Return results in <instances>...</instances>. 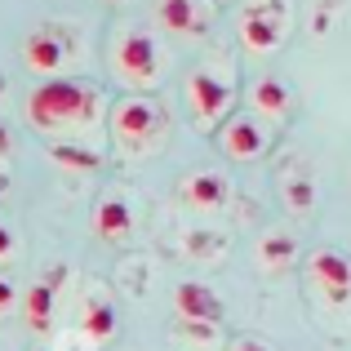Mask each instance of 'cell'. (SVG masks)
I'll return each instance as SVG.
<instances>
[{"instance_id": "cell-23", "label": "cell", "mask_w": 351, "mask_h": 351, "mask_svg": "<svg viewBox=\"0 0 351 351\" xmlns=\"http://www.w3.org/2000/svg\"><path fill=\"white\" fill-rule=\"evenodd\" d=\"M14 307H18V285L9 280V276H0V320H5Z\"/></svg>"}, {"instance_id": "cell-17", "label": "cell", "mask_w": 351, "mask_h": 351, "mask_svg": "<svg viewBox=\"0 0 351 351\" xmlns=\"http://www.w3.org/2000/svg\"><path fill=\"white\" fill-rule=\"evenodd\" d=\"M298 263V240H293V232H263V240H258V267H263V276H285L289 267Z\"/></svg>"}, {"instance_id": "cell-18", "label": "cell", "mask_w": 351, "mask_h": 351, "mask_svg": "<svg viewBox=\"0 0 351 351\" xmlns=\"http://www.w3.org/2000/svg\"><path fill=\"white\" fill-rule=\"evenodd\" d=\"M49 156L58 165H67V169H80V173H94L98 165H103L98 147H80L76 138H67V143H58V138H53V143H49Z\"/></svg>"}, {"instance_id": "cell-27", "label": "cell", "mask_w": 351, "mask_h": 351, "mask_svg": "<svg viewBox=\"0 0 351 351\" xmlns=\"http://www.w3.org/2000/svg\"><path fill=\"white\" fill-rule=\"evenodd\" d=\"M5 191H9V169L0 165V196H5Z\"/></svg>"}, {"instance_id": "cell-1", "label": "cell", "mask_w": 351, "mask_h": 351, "mask_svg": "<svg viewBox=\"0 0 351 351\" xmlns=\"http://www.w3.org/2000/svg\"><path fill=\"white\" fill-rule=\"evenodd\" d=\"M98 116H103V94L89 80L53 76L40 80L27 98V120L45 138H80L89 129H98Z\"/></svg>"}, {"instance_id": "cell-7", "label": "cell", "mask_w": 351, "mask_h": 351, "mask_svg": "<svg viewBox=\"0 0 351 351\" xmlns=\"http://www.w3.org/2000/svg\"><path fill=\"white\" fill-rule=\"evenodd\" d=\"M307 285L320 298L325 311H343L351 316V258L338 249H316L307 254Z\"/></svg>"}, {"instance_id": "cell-16", "label": "cell", "mask_w": 351, "mask_h": 351, "mask_svg": "<svg viewBox=\"0 0 351 351\" xmlns=\"http://www.w3.org/2000/svg\"><path fill=\"white\" fill-rule=\"evenodd\" d=\"M120 320H116V307L103 298V293H89L85 302H80V338H85L89 347H107L116 338Z\"/></svg>"}, {"instance_id": "cell-15", "label": "cell", "mask_w": 351, "mask_h": 351, "mask_svg": "<svg viewBox=\"0 0 351 351\" xmlns=\"http://www.w3.org/2000/svg\"><path fill=\"white\" fill-rule=\"evenodd\" d=\"M249 112L263 116L267 125H280V120H289V112H293L289 85H285L280 76H258L254 85H249Z\"/></svg>"}, {"instance_id": "cell-24", "label": "cell", "mask_w": 351, "mask_h": 351, "mask_svg": "<svg viewBox=\"0 0 351 351\" xmlns=\"http://www.w3.org/2000/svg\"><path fill=\"white\" fill-rule=\"evenodd\" d=\"M227 351H276L267 338H258V334H240V338H232V347Z\"/></svg>"}, {"instance_id": "cell-4", "label": "cell", "mask_w": 351, "mask_h": 351, "mask_svg": "<svg viewBox=\"0 0 351 351\" xmlns=\"http://www.w3.org/2000/svg\"><path fill=\"white\" fill-rule=\"evenodd\" d=\"M293 32V0H245L236 14V36L245 53L267 58L276 53Z\"/></svg>"}, {"instance_id": "cell-3", "label": "cell", "mask_w": 351, "mask_h": 351, "mask_svg": "<svg viewBox=\"0 0 351 351\" xmlns=\"http://www.w3.org/2000/svg\"><path fill=\"white\" fill-rule=\"evenodd\" d=\"M112 71L134 94H152L165 76V53L147 27H120L112 40Z\"/></svg>"}, {"instance_id": "cell-13", "label": "cell", "mask_w": 351, "mask_h": 351, "mask_svg": "<svg viewBox=\"0 0 351 351\" xmlns=\"http://www.w3.org/2000/svg\"><path fill=\"white\" fill-rule=\"evenodd\" d=\"M173 307H178V320H205V325H218L227 311L223 293L205 280H178L173 289Z\"/></svg>"}, {"instance_id": "cell-14", "label": "cell", "mask_w": 351, "mask_h": 351, "mask_svg": "<svg viewBox=\"0 0 351 351\" xmlns=\"http://www.w3.org/2000/svg\"><path fill=\"white\" fill-rule=\"evenodd\" d=\"M276 187H280V205L289 209L293 218H307L316 209V178L302 160H289L280 173H276Z\"/></svg>"}, {"instance_id": "cell-20", "label": "cell", "mask_w": 351, "mask_h": 351, "mask_svg": "<svg viewBox=\"0 0 351 351\" xmlns=\"http://www.w3.org/2000/svg\"><path fill=\"white\" fill-rule=\"evenodd\" d=\"M182 351H214L218 347V325H205V320H178L173 329Z\"/></svg>"}, {"instance_id": "cell-22", "label": "cell", "mask_w": 351, "mask_h": 351, "mask_svg": "<svg viewBox=\"0 0 351 351\" xmlns=\"http://www.w3.org/2000/svg\"><path fill=\"white\" fill-rule=\"evenodd\" d=\"M125 289H129V293H138V298L147 293V263H143V258H138V267H134V263H125Z\"/></svg>"}, {"instance_id": "cell-9", "label": "cell", "mask_w": 351, "mask_h": 351, "mask_svg": "<svg viewBox=\"0 0 351 351\" xmlns=\"http://www.w3.org/2000/svg\"><path fill=\"white\" fill-rule=\"evenodd\" d=\"M218 143L232 160H263L267 147H271V125L254 112H240L218 129Z\"/></svg>"}, {"instance_id": "cell-6", "label": "cell", "mask_w": 351, "mask_h": 351, "mask_svg": "<svg viewBox=\"0 0 351 351\" xmlns=\"http://www.w3.org/2000/svg\"><path fill=\"white\" fill-rule=\"evenodd\" d=\"M76 58H80V45H76V36H71L62 23H45V27H36V32L23 40L27 71H36V76H45V80L67 76V67Z\"/></svg>"}, {"instance_id": "cell-8", "label": "cell", "mask_w": 351, "mask_h": 351, "mask_svg": "<svg viewBox=\"0 0 351 351\" xmlns=\"http://www.w3.org/2000/svg\"><path fill=\"white\" fill-rule=\"evenodd\" d=\"M173 196H178V205L191 209V214H218V209H227V200H232V182L218 169H191L187 178H178Z\"/></svg>"}, {"instance_id": "cell-29", "label": "cell", "mask_w": 351, "mask_h": 351, "mask_svg": "<svg viewBox=\"0 0 351 351\" xmlns=\"http://www.w3.org/2000/svg\"><path fill=\"white\" fill-rule=\"evenodd\" d=\"M214 5H227V0H214Z\"/></svg>"}, {"instance_id": "cell-10", "label": "cell", "mask_w": 351, "mask_h": 351, "mask_svg": "<svg viewBox=\"0 0 351 351\" xmlns=\"http://www.w3.org/2000/svg\"><path fill=\"white\" fill-rule=\"evenodd\" d=\"M156 23L169 36L200 40L214 27V0H156Z\"/></svg>"}, {"instance_id": "cell-19", "label": "cell", "mask_w": 351, "mask_h": 351, "mask_svg": "<svg viewBox=\"0 0 351 351\" xmlns=\"http://www.w3.org/2000/svg\"><path fill=\"white\" fill-rule=\"evenodd\" d=\"M182 249H187V258H196V263H218V258L227 254V236L223 232H187L182 236Z\"/></svg>"}, {"instance_id": "cell-11", "label": "cell", "mask_w": 351, "mask_h": 351, "mask_svg": "<svg viewBox=\"0 0 351 351\" xmlns=\"http://www.w3.org/2000/svg\"><path fill=\"white\" fill-rule=\"evenodd\" d=\"M134 209H129L125 191H103V196L94 200V214H89V232L98 240H107V245H129L134 240Z\"/></svg>"}, {"instance_id": "cell-25", "label": "cell", "mask_w": 351, "mask_h": 351, "mask_svg": "<svg viewBox=\"0 0 351 351\" xmlns=\"http://www.w3.org/2000/svg\"><path fill=\"white\" fill-rule=\"evenodd\" d=\"M14 254H18V240H14V232H9L5 223H0V263H9Z\"/></svg>"}, {"instance_id": "cell-28", "label": "cell", "mask_w": 351, "mask_h": 351, "mask_svg": "<svg viewBox=\"0 0 351 351\" xmlns=\"http://www.w3.org/2000/svg\"><path fill=\"white\" fill-rule=\"evenodd\" d=\"M5 89H9V85H5V71H0V98H5Z\"/></svg>"}, {"instance_id": "cell-30", "label": "cell", "mask_w": 351, "mask_h": 351, "mask_svg": "<svg viewBox=\"0 0 351 351\" xmlns=\"http://www.w3.org/2000/svg\"><path fill=\"white\" fill-rule=\"evenodd\" d=\"M178 351H182V347H178Z\"/></svg>"}, {"instance_id": "cell-5", "label": "cell", "mask_w": 351, "mask_h": 351, "mask_svg": "<svg viewBox=\"0 0 351 351\" xmlns=\"http://www.w3.org/2000/svg\"><path fill=\"white\" fill-rule=\"evenodd\" d=\"M112 138L125 156H147L165 138V112L147 94H125L112 107Z\"/></svg>"}, {"instance_id": "cell-2", "label": "cell", "mask_w": 351, "mask_h": 351, "mask_svg": "<svg viewBox=\"0 0 351 351\" xmlns=\"http://www.w3.org/2000/svg\"><path fill=\"white\" fill-rule=\"evenodd\" d=\"M182 98H187V112H191L200 134L223 129L227 120H232V107H236V62H232V53H214V58L200 62L187 76V85H182Z\"/></svg>"}, {"instance_id": "cell-21", "label": "cell", "mask_w": 351, "mask_h": 351, "mask_svg": "<svg viewBox=\"0 0 351 351\" xmlns=\"http://www.w3.org/2000/svg\"><path fill=\"white\" fill-rule=\"evenodd\" d=\"M311 36H325L334 27V14H338V0H311Z\"/></svg>"}, {"instance_id": "cell-12", "label": "cell", "mask_w": 351, "mask_h": 351, "mask_svg": "<svg viewBox=\"0 0 351 351\" xmlns=\"http://www.w3.org/2000/svg\"><path fill=\"white\" fill-rule=\"evenodd\" d=\"M62 276H67V267L53 263V267H45V276L27 289L23 316H27V329H32V334H49V329H53V302H58Z\"/></svg>"}, {"instance_id": "cell-26", "label": "cell", "mask_w": 351, "mask_h": 351, "mask_svg": "<svg viewBox=\"0 0 351 351\" xmlns=\"http://www.w3.org/2000/svg\"><path fill=\"white\" fill-rule=\"evenodd\" d=\"M9 156H14V138H9V129L0 125V165L9 169Z\"/></svg>"}]
</instances>
